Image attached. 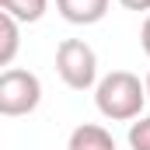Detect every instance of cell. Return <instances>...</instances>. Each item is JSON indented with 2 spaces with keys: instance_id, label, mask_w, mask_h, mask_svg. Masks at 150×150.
I'll return each instance as SVG.
<instances>
[{
  "instance_id": "6da1fadb",
  "label": "cell",
  "mask_w": 150,
  "mask_h": 150,
  "mask_svg": "<svg viewBox=\"0 0 150 150\" xmlns=\"http://www.w3.org/2000/svg\"><path fill=\"white\" fill-rule=\"evenodd\" d=\"M94 105L108 122H129L140 119L147 105V80H140L129 70H112L98 80L94 87Z\"/></svg>"
},
{
  "instance_id": "30bf717a",
  "label": "cell",
  "mask_w": 150,
  "mask_h": 150,
  "mask_svg": "<svg viewBox=\"0 0 150 150\" xmlns=\"http://www.w3.org/2000/svg\"><path fill=\"white\" fill-rule=\"evenodd\" d=\"M126 11H150V0H119Z\"/></svg>"
},
{
  "instance_id": "8992f818",
  "label": "cell",
  "mask_w": 150,
  "mask_h": 150,
  "mask_svg": "<svg viewBox=\"0 0 150 150\" xmlns=\"http://www.w3.org/2000/svg\"><path fill=\"white\" fill-rule=\"evenodd\" d=\"M21 45V21L0 11V67H11Z\"/></svg>"
},
{
  "instance_id": "7a4b0ae2",
  "label": "cell",
  "mask_w": 150,
  "mask_h": 150,
  "mask_svg": "<svg viewBox=\"0 0 150 150\" xmlns=\"http://www.w3.org/2000/svg\"><path fill=\"white\" fill-rule=\"evenodd\" d=\"M56 74L70 91L98 87V56L84 38H63L56 45Z\"/></svg>"
},
{
  "instance_id": "5b68a950",
  "label": "cell",
  "mask_w": 150,
  "mask_h": 150,
  "mask_svg": "<svg viewBox=\"0 0 150 150\" xmlns=\"http://www.w3.org/2000/svg\"><path fill=\"white\" fill-rule=\"evenodd\" d=\"M70 150H115L112 133L98 122H84L70 133Z\"/></svg>"
},
{
  "instance_id": "8fae6325",
  "label": "cell",
  "mask_w": 150,
  "mask_h": 150,
  "mask_svg": "<svg viewBox=\"0 0 150 150\" xmlns=\"http://www.w3.org/2000/svg\"><path fill=\"white\" fill-rule=\"evenodd\" d=\"M147 101H150V74H147Z\"/></svg>"
},
{
  "instance_id": "3957f363",
  "label": "cell",
  "mask_w": 150,
  "mask_h": 150,
  "mask_svg": "<svg viewBox=\"0 0 150 150\" xmlns=\"http://www.w3.org/2000/svg\"><path fill=\"white\" fill-rule=\"evenodd\" d=\"M38 101H42V80L32 70L7 67L0 74V115H7V119L28 115L38 108Z\"/></svg>"
},
{
  "instance_id": "52a82bcc",
  "label": "cell",
  "mask_w": 150,
  "mask_h": 150,
  "mask_svg": "<svg viewBox=\"0 0 150 150\" xmlns=\"http://www.w3.org/2000/svg\"><path fill=\"white\" fill-rule=\"evenodd\" d=\"M45 7H49V0H0V11L11 14V18H18L21 25L38 21L45 14Z\"/></svg>"
},
{
  "instance_id": "277c9868",
  "label": "cell",
  "mask_w": 150,
  "mask_h": 150,
  "mask_svg": "<svg viewBox=\"0 0 150 150\" xmlns=\"http://www.w3.org/2000/svg\"><path fill=\"white\" fill-rule=\"evenodd\" d=\"M56 11L70 25H98L108 14V0H56Z\"/></svg>"
},
{
  "instance_id": "9c48e42d",
  "label": "cell",
  "mask_w": 150,
  "mask_h": 150,
  "mask_svg": "<svg viewBox=\"0 0 150 150\" xmlns=\"http://www.w3.org/2000/svg\"><path fill=\"white\" fill-rule=\"evenodd\" d=\"M140 45H143V52L150 56V18L143 21V28H140Z\"/></svg>"
},
{
  "instance_id": "ba28073f",
  "label": "cell",
  "mask_w": 150,
  "mask_h": 150,
  "mask_svg": "<svg viewBox=\"0 0 150 150\" xmlns=\"http://www.w3.org/2000/svg\"><path fill=\"white\" fill-rule=\"evenodd\" d=\"M129 147L133 150H150V115L147 119H136L129 126Z\"/></svg>"
}]
</instances>
